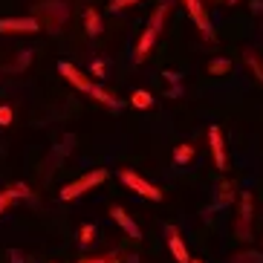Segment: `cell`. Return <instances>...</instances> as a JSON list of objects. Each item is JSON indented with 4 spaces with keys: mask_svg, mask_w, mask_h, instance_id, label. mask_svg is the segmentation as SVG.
I'll return each instance as SVG.
<instances>
[{
    "mask_svg": "<svg viewBox=\"0 0 263 263\" xmlns=\"http://www.w3.org/2000/svg\"><path fill=\"white\" fill-rule=\"evenodd\" d=\"M182 6L188 9V15H191V21L197 24V29H200L202 38H205V41H214V29H211V21H209V15H205L202 0H182Z\"/></svg>",
    "mask_w": 263,
    "mask_h": 263,
    "instance_id": "cell-6",
    "label": "cell"
},
{
    "mask_svg": "<svg viewBox=\"0 0 263 263\" xmlns=\"http://www.w3.org/2000/svg\"><path fill=\"white\" fill-rule=\"evenodd\" d=\"M255 9L263 15V0H252V12H255Z\"/></svg>",
    "mask_w": 263,
    "mask_h": 263,
    "instance_id": "cell-30",
    "label": "cell"
},
{
    "mask_svg": "<svg viewBox=\"0 0 263 263\" xmlns=\"http://www.w3.org/2000/svg\"><path fill=\"white\" fill-rule=\"evenodd\" d=\"M209 145H211V159H214L217 171H226V142H223V130L211 124L209 127Z\"/></svg>",
    "mask_w": 263,
    "mask_h": 263,
    "instance_id": "cell-8",
    "label": "cell"
},
{
    "mask_svg": "<svg viewBox=\"0 0 263 263\" xmlns=\"http://www.w3.org/2000/svg\"><path fill=\"white\" fill-rule=\"evenodd\" d=\"M104 67H107V64L101 61V58H99V61H93V67H90V76H96V78H104Z\"/></svg>",
    "mask_w": 263,
    "mask_h": 263,
    "instance_id": "cell-26",
    "label": "cell"
},
{
    "mask_svg": "<svg viewBox=\"0 0 263 263\" xmlns=\"http://www.w3.org/2000/svg\"><path fill=\"white\" fill-rule=\"evenodd\" d=\"M130 104L133 107H139V110H147V107H154V96L147 93V90H133Z\"/></svg>",
    "mask_w": 263,
    "mask_h": 263,
    "instance_id": "cell-16",
    "label": "cell"
},
{
    "mask_svg": "<svg viewBox=\"0 0 263 263\" xmlns=\"http://www.w3.org/2000/svg\"><path fill=\"white\" fill-rule=\"evenodd\" d=\"M136 3H142V0H110V12H122L127 6H136Z\"/></svg>",
    "mask_w": 263,
    "mask_h": 263,
    "instance_id": "cell-24",
    "label": "cell"
},
{
    "mask_svg": "<svg viewBox=\"0 0 263 263\" xmlns=\"http://www.w3.org/2000/svg\"><path fill=\"white\" fill-rule=\"evenodd\" d=\"M122 182H124L127 188H130V191H136L139 197H145V200L162 202V191H159L156 185H151V182H147L145 177H139L136 171H122Z\"/></svg>",
    "mask_w": 263,
    "mask_h": 263,
    "instance_id": "cell-5",
    "label": "cell"
},
{
    "mask_svg": "<svg viewBox=\"0 0 263 263\" xmlns=\"http://www.w3.org/2000/svg\"><path fill=\"white\" fill-rule=\"evenodd\" d=\"M44 26H41V21L35 15L29 17H0V32L3 35H35V32H41Z\"/></svg>",
    "mask_w": 263,
    "mask_h": 263,
    "instance_id": "cell-4",
    "label": "cell"
},
{
    "mask_svg": "<svg viewBox=\"0 0 263 263\" xmlns=\"http://www.w3.org/2000/svg\"><path fill=\"white\" fill-rule=\"evenodd\" d=\"M9 257H12V263H24L26 255L21 252V249H9Z\"/></svg>",
    "mask_w": 263,
    "mask_h": 263,
    "instance_id": "cell-27",
    "label": "cell"
},
{
    "mask_svg": "<svg viewBox=\"0 0 263 263\" xmlns=\"http://www.w3.org/2000/svg\"><path fill=\"white\" fill-rule=\"evenodd\" d=\"M249 223H252V194H240V214H237V234L249 237Z\"/></svg>",
    "mask_w": 263,
    "mask_h": 263,
    "instance_id": "cell-11",
    "label": "cell"
},
{
    "mask_svg": "<svg viewBox=\"0 0 263 263\" xmlns=\"http://www.w3.org/2000/svg\"><path fill=\"white\" fill-rule=\"evenodd\" d=\"M191 263H200V260H191Z\"/></svg>",
    "mask_w": 263,
    "mask_h": 263,
    "instance_id": "cell-32",
    "label": "cell"
},
{
    "mask_svg": "<svg viewBox=\"0 0 263 263\" xmlns=\"http://www.w3.org/2000/svg\"><path fill=\"white\" fill-rule=\"evenodd\" d=\"M35 17L41 21V26L47 24L49 32H58L64 26V21L70 17V6L64 0H44L35 6Z\"/></svg>",
    "mask_w": 263,
    "mask_h": 263,
    "instance_id": "cell-3",
    "label": "cell"
},
{
    "mask_svg": "<svg viewBox=\"0 0 263 263\" xmlns=\"http://www.w3.org/2000/svg\"><path fill=\"white\" fill-rule=\"evenodd\" d=\"M110 217L116 220V226H119V229H124V234H127V237H133V240H142V229H139L136 223H133L130 217H127V211H124V209H119V205H113V209H110Z\"/></svg>",
    "mask_w": 263,
    "mask_h": 263,
    "instance_id": "cell-10",
    "label": "cell"
},
{
    "mask_svg": "<svg viewBox=\"0 0 263 263\" xmlns=\"http://www.w3.org/2000/svg\"><path fill=\"white\" fill-rule=\"evenodd\" d=\"M194 159V147L191 145H179L177 151H174V162L177 165H188Z\"/></svg>",
    "mask_w": 263,
    "mask_h": 263,
    "instance_id": "cell-19",
    "label": "cell"
},
{
    "mask_svg": "<svg viewBox=\"0 0 263 263\" xmlns=\"http://www.w3.org/2000/svg\"><path fill=\"white\" fill-rule=\"evenodd\" d=\"M246 64H249V70L255 72V78L263 84V64H260V58H257L255 52H246Z\"/></svg>",
    "mask_w": 263,
    "mask_h": 263,
    "instance_id": "cell-20",
    "label": "cell"
},
{
    "mask_svg": "<svg viewBox=\"0 0 263 263\" xmlns=\"http://www.w3.org/2000/svg\"><path fill=\"white\" fill-rule=\"evenodd\" d=\"M165 234H168V249H171V255H174V260L177 263H191V255H188L185 243H182V237H179L177 226H165Z\"/></svg>",
    "mask_w": 263,
    "mask_h": 263,
    "instance_id": "cell-9",
    "label": "cell"
},
{
    "mask_svg": "<svg viewBox=\"0 0 263 263\" xmlns=\"http://www.w3.org/2000/svg\"><path fill=\"white\" fill-rule=\"evenodd\" d=\"M3 72H6V67H0V76H3Z\"/></svg>",
    "mask_w": 263,
    "mask_h": 263,
    "instance_id": "cell-31",
    "label": "cell"
},
{
    "mask_svg": "<svg viewBox=\"0 0 263 263\" xmlns=\"http://www.w3.org/2000/svg\"><path fill=\"white\" fill-rule=\"evenodd\" d=\"M78 263H122V257L113 252V255H101V257H81Z\"/></svg>",
    "mask_w": 263,
    "mask_h": 263,
    "instance_id": "cell-22",
    "label": "cell"
},
{
    "mask_svg": "<svg viewBox=\"0 0 263 263\" xmlns=\"http://www.w3.org/2000/svg\"><path fill=\"white\" fill-rule=\"evenodd\" d=\"M234 200V185L229 182V179H223L220 185H217V202H214V209H226V205H232Z\"/></svg>",
    "mask_w": 263,
    "mask_h": 263,
    "instance_id": "cell-15",
    "label": "cell"
},
{
    "mask_svg": "<svg viewBox=\"0 0 263 263\" xmlns=\"http://www.w3.org/2000/svg\"><path fill=\"white\" fill-rule=\"evenodd\" d=\"M32 64V49H24V52L17 55V64H15V70H26Z\"/></svg>",
    "mask_w": 263,
    "mask_h": 263,
    "instance_id": "cell-25",
    "label": "cell"
},
{
    "mask_svg": "<svg viewBox=\"0 0 263 263\" xmlns=\"http://www.w3.org/2000/svg\"><path fill=\"white\" fill-rule=\"evenodd\" d=\"M17 197H24V200H32V191L24 185V182H15V185H9L6 191H0V214L17 200Z\"/></svg>",
    "mask_w": 263,
    "mask_h": 263,
    "instance_id": "cell-12",
    "label": "cell"
},
{
    "mask_svg": "<svg viewBox=\"0 0 263 263\" xmlns=\"http://www.w3.org/2000/svg\"><path fill=\"white\" fill-rule=\"evenodd\" d=\"M84 29H87L90 38H99V35H101V15L96 12L93 6L84 9Z\"/></svg>",
    "mask_w": 263,
    "mask_h": 263,
    "instance_id": "cell-14",
    "label": "cell"
},
{
    "mask_svg": "<svg viewBox=\"0 0 263 263\" xmlns=\"http://www.w3.org/2000/svg\"><path fill=\"white\" fill-rule=\"evenodd\" d=\"M110 174L104 168H93V171H87V174H81L78 179H72V182H67V185L61 188V200H78L81 194H87V191H93L96 185H101L104 179H107Z\"/></svg>",
    "mask_w": 263,
    "mask_h": 263,
    "instance_id": "cell-2",
    "label": "cell"
},
{
    "mask_svg": "<svg viewBox=\"0 0 263 263\" xmlns=\"http://www.w3.org/2000/svg\"><path fill=\"white\" fill-rule=\"evenodd\" d=\"M58 72H61V76L76 87L78 93H90V90H93V78H87L84 72L78 70V67H72L70 61H58Z\"/></svg>",
    "mask_w": 263,
    "mask_h": 263,
    "instance_id": "cell-7",
    "label": "cell"
},
{
    "mask_svg": "<svg viewBox=\"0 0 263 263\" xmlns=\"http://www.w3.org/2000/svg\"><path fill=\"white\" fill-rule=\"evenodd\" d=\"M182 90H185V87H179V84H177V87H174V90H171L168 96H171V99H177V96H182Z\"/></svg>",
    "mask_w": 263,
    "mask_h": 263,
    "instance_id": "cell-29",
    "label": "cell"
},
{
    "mask_svg": "<svg viewBox=\"0 0 263 263\" xmlns=\"http://www.w3.org/2000/svg\"><path fill=\"white\" fill-rule=\"evenodd\" d=\"M229 3H234V0H229Z\"/></svg>",
    "mask_w": 263,
    "mask_h": 263,
    "instance_id": "cell-33",
    "label": "cell"
},
{
    "mask_svg": "<svg viewBox=\"0 0 263 263\" xmlns=\"http://www.w3.org/2000/svg\"><path fill=\"white\" fill-rule=\"evenodd\" d=\"M168 15H171V0H162V3L154 9V15H151V21H147L145 32L139 35V44H136V52H133V61L136 64L147 61V55H151V49H154V44H156V38H159V32H162Z\"/></svg>",
    "mask_w": 263,
    "mask_h": 263,
    "instance_id": "cell-1",
    "label": "cell"
},
{
    "mask_svg": "<svg viewBox=\"0 0 263 263\" xmlns=\"http://www.w3.org/2000/svg\"><path fill=\"white\" fill-rule=\"evenodd\" d=\"M87 96H93V99L99 101V104H104V107H110V110H122V107H124V101L113 99V96H110L107 90H104V87H99V84H93V90H90Z\"/></svg>",
    "mask_w": 263,
    "mask_h": 263,
    "instance_id": "cell-13",
    "label": "cell"
},
{
    "mask_svg": "<svg viewBox=\"0 0 263 263\" xmlns=\"http://www.w3.org/2000/svg\"><path fill=\"white\" fill-rule=\"evenodd\" d=\"M232 72V61L229 58H214L209 61V76H229Z\"/></svg>",
    "mask_w": 263,
    "mask_h": 263,
    "instance_id": "cell-17",
    "label": "cell"
},
{
    "mask_svg": "<svg viewBox=\"0 0 263 263\" xmlns=\"http://www.w3.org/2000/svg\"><path fill=\"white\" fill-rule=\"evenodd\" d=\"M12 116H15L12 107H9V104H0V127H9V124H12Z\"/></svg>",
    "mask_w": 263,
    "mask_h": 263,
    "instance_id": "cell-23",
    "label": "cell"
},
{
    "mask_svg": "<svg viewBox=\"0 0 263 263\" xmlns=\"http://www.w3.org/2000/svg\"><path fill=\"white\" fill-rule=\"evenodd\" d=\"M229 263H263V252H255V249H249V252H237L232 255Z\"/></svg>",
    "mask_w": 263,
    "mask_h": 263,
    "instance_id": "cell-18",
    "label": "cell"
},
{
    "mask_svg": "<svg viewBox=\"0 0 263 263\" xmlns=\"http://www.w3.org/2000/svg\"><path fill=\"white\" fill-rule=\"evenodd\" d=\"M93 240H96V229L90 223H84L81 226V232H78V243H81V246H90Z\"/></svg>",
    "mask_w": 263,
    "mask_h": 263,
    "instance_id": "cell-21",
    "label": "cell"
},
{
    "mask_svg": "<svg viewBox=\"0 0 263 263\" xmlns=\"http://www.w3.org/2000/svg\"><path fill=\"white\" fill-rule=\"evenodd\" d=\"M162 76H165V81H171V84H179V78H182L179 72H174V70H165Z\"/></svg>",
    "mask_w": 263,
    "mask_h": 263,
    "instance_id": "cell-28",
    "label": "cell"
}]
</instances>
